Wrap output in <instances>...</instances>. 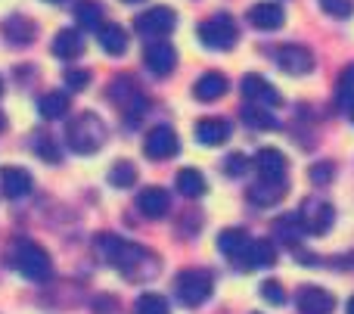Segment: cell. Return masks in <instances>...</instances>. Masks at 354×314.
<instances>
[{"label": "cell", "mask_w": 354, "mask_h": 314, "mask_svg": "<svg viewBox=\"0 0 354 314\" xmlns=\"http://www.w3.org/2000/svg\"><path fill=\"white\" fill-rule=\"evenodd\" d=\"M100 249H106L109 265L118 268V271H122L128 280H149V277H156V271L143 268V261H159L153 252H149V249L122 240V237H100Z\"/></svg>", "instance_id": "1"}, {"label": "cell", "mask_w": 354, "mask_h": 314, "mask_svg": "<svg viewBox=\"0 0 354 314\" xmlns=\"http://www.w3.org/2000/svg\"><path fill=\"white\" fill-rule=\"evenodd\" d=\"M6 259H10V265L16 268L22 277L35 280V284H44V280H50V274H53V259H50L47 249L35 240H16L10 246V252H6Z\"/></svg>", "instance_id": "2"}, {"label": "cell", "mask_w": 354, "mask_h": 314, "mask_svg": "<svg viewBox=\"0 0 354 314\" xmlns=\"http://www.w3.org/2000/svg\"><path fill=\"white\" fill-rule=\"evenodd\" d=\"M66 143L81 156L97 153V149L106 143L103 118L93 116V112H81V116H75L72 122H68V128H66Z\"/></svg>", "instance_id": "3"}, {"label": "cell", "mask_w": 354, "mask_h": 314, "mask_svg": "<svg viewBox=\"0 0 354 314\" xmlns=\"http://www.w3.org/2000/svg\"><path fill=\"white\" fill-rule=\"evenodd\" d=\"M174 290H177V299H180L187 308H199V305L212 296L214 277H212V271H205V268H189V271H180Z\"/></svg>", "instance_id": "4"}, {"label": "cell", "mask_w": 354, "mask_h": 314, "mask_svg": "<svg viewBox=\"0 0 354 314\" xmlns=\"http://www.w3.org/2000/svg\"><path fill=\"white\" fill-rule=\"evenodd\" d=\"M199 41L212 50H230L236 44V19L230 12H218V16L205 19L199 25Z\"/></svg>", "instance_id": "5"}, {"label": "cell", "mask_w": 354, "mask_h": 314, "mask_svg": "<svg viewBox=\"0 0 354 314\" xmlns=\"http://www.w3.org/2000/svg\"><path fill=\"white\" fill-rule=\"evenodd\" d=\"M299 221H301V228H305V234L324 237V234H330L333 221H336V209L320 196H308L299 209Z\"/></svg>", "instance_id": "6"}, {"label": "cell", "mask_w": 354, "mask_h": 314, "mask_svg": "<svg viewBox=\"0 0 354 314\" xmlns=\"http://www.w3.org/2000/svg\"><path fill=\"white\" fill-rule=\"evenodd\" d=\"M174 25H177V16H174V10H168V6H153V10L140 12V16L134 19L137 35L149 37V41L165 37L168 31H174Z\"/></svg>", "instance_id": "7"}, {"label": "cell", "mask_w": 354, "mask_h": 314, "mask_svg": "<svg viewBox=\"0 0 354 314\" xmlns=\"http://www.w3.org/2000/svg\"><path fill=\"white\" fill-rule=\"evenodd\" d=\"M236 268L243 271H258V268H274L277 261V249L270 240H249V246L236 255Z\"/></svg>", "instance_id": "8"}, {"label": "cell", "mask_w": 354, "mask_h": 314, "mask_svg": "<svg viewBox=\"0 0 354 314\" xmlns=\"http://www.w3.org/2000/svg\"><path fill=\"white\" fill-rule=\"evenodd\" d=\"M255 168H258V174H261V181H268V184H283L286 172H289V162L280 149L264 147L255 153Z\"/></svg>", "instance_id": "9"}, {"label": "cell", "mask_w": 354, "mask_h": 314, "mask_svg": "<svg viewBox=\"0 0 354 314\" xmlns=\"http://www.w3.org/2000/svg\"><path fill=\"white\" fill-rule=\"evenodd\" d=\"M177 149H180V140H177V134L168 124L153 128L147 134V140H143V153L149 159H171V156H177Z\"/></svg>", "instance_id": "10"}, {"label": "cell", "mask_w": 354, "mask_h": 314, "mask_svg": "<svg viewBox=\"0 0 354 314\" xmlns=\"http://www.w3.org/2000/svg\"><path fill=\"white\" fill-rule=\"evenodd\" d=\"M239 87H243V93H245V100H249V103L264 106V109H274V106L283 103V97L277 93V87L270 84V81H264L261 75H245Z\"/></svg>", "instance_id": "11"}, {"label": "cell", "mask_w": 354, "mask_h": 314, "mask_svg": "<svg viewBox=\"0 0 354 314\" xmlns=\"http://www.w3.org/2000/svg\"><path fill=\"white\" fill-rule=\"evenodd\" d=\"M277 62L289 75H308L314 68V53L308 47H299V44H286V47L277 50Z\"/></svg>", "instance_id": "12"}, {"label": "cell", "mask_w": 354, "mask_h": 314, "mask_svg": "<svg viewBox=\"0 0 354 314\" xmlns=\"http://www.w3.org/2000/svg\"><path fill=\"white\" fill-rule=\"evenodd\" d=\"M143 62L153 75H171L177 66V50L168 41H153L143 53Z\"/></svg>", "instance_id": "13"}, {"label": "cell", "mask_w": 354, "mask_h": 314, "mask_svg": "<svg viewBox=\"0 0 354 314\" xmlns=\"http://www.w3.org/2000/svg\"><path fill=\"white\" fill-rule=\"evenodd\" d=\"M336 296L324 286H301L299 293V311L301 314H333Z\"/></svg>", "instance_id": "14"}, {"label": "cell", "mask_w": 354, "mask_h": 314, "mask_svg": "<svg viewBox=\"0 0 354 314\" xmlns=\"http://www.w3.org/2000/svg\"><path fill=\"white\" fill-rule=\"evenodd\" d=\"M249 22L261 31H277L286 22V12H283V6L274 3V0H261V3H255L249 10Z\"/></svg>", "instance_id": "15"}, {"label": "cell", "mask_w": 354, "mask_h": 314, "mask_svg": "<svg viewBox=\"0 0 354 314\" xmlns=\"http://www.w3.org/2000/svg\"><path fill=\"white\" fill-rule=\"evenodd\" d=\"M0 187H3V193L10 199H25L31 190H35V181H31V174L25 172V168L6 165L3 172H0Z\"/></svg>", "instance_id": "16"}, {"label": "cell", "mask_w": 354, "mask_h": 314, "mask_svg": "<svg viewBox=\"0 0 354 314\" xmlns=\"http://www.w3.org/2000/svg\"><path fill=\"white\" fill-rule=\"evenodd\" d=\"M137 209L147 218H162L171 209V196H168L165 187H143L140 196H137Z\"/></svg>", "instance_id": "17"}, {"label": "cell", "mask_w": 354, "mask_h": 314, "mask_svg": "<svg viewBox=\"0 0 354 314\" xmlns=\"http://www.w3.org/2000/svg\"><path fill=\"white\" fill-rule=\"evenodd\" d=\"M84 37H81V31H75V28H62V31H56V37H53V53L59 56V59H78L81 53H84Z\"/></svg>", "instance_id": "18"}, {"label": "cell", "mask_w": 354, "mask_h": 314, "mask_svg": "<svg viewBox=\"0 0 354 314\" xmlns=\"http://www.w3.org/2000/svg\"><path fill=\"white\" fill-rule=\"evenodd\" d=\"M97 41L109 56H122L124 50H128V31L115 22H103L97 31Z\"/></svg>", "instance_id": "19"}, {"label": "cell", "mask_w": 354, "mask_h": 314, "mask_svg": "<svg viewBox=\"0 0 354 314\" xmlns=\"http://www.w3.org/2000/svg\"><path fill=\"white\" fill-rule=\"evenodd\" d=\"M227 137H230V124L224 118H202L196 124V140L205 147H221V143H227Z\"/></svg>", "instance_id": "20"}, {"label": "cell", "mask_w": 354, "mask_h": 314, "mask_svg": "<svg viewBox=\"0 0 354 314\" xmlns=\"http://www.w3.org/2000/svg\"><path fill=\"white\" fill-rule=\"evenodd\" d=\"M193 93H196V100H202V103H214V100H221L227 93V78L221 72H205L193 84Z\"/></svg>", "instance_id": "21"}, {"label": "cell", "mask_w": 354, "mask_h": 314, "mask_svg": "<svg viewBox=\"0 0 354 314\" xmlns=\"http://www.w3.org/2000/svg\"><path fill=\"white\" fill-rule=\"evenodd\" d=\"M68 106H72V100H68V93H62V91H50V93H44V97L37 100V112H41L47 122L62 118L68 112Z\"/></svg>", "instance_id": "22"}, {"label": "cell", "mask_w": 354, "mask_h": 314, "mask_svg": "<svg viewBox=\"0 0 354 314\" xmlns=\"http://www.w3.org/2000/svg\"><path fill=\"white\" fill-rule=\"evenodd\" d=\"M249 246V234H245L243 228H227V230H221V237H218V249L227 255V259H236L243 249Z\"/></svg>", "instance_id": "23"}, {"label": "cell", "mask_w": 354, "mask_h": 314, "mask_svg": "<svg viewBox=\"0 0 354 314\" xmlns=\"http://www.w3.org/2000/svg\"><path fill=\"white\" fill-rule=\"evenodd\" d=\"M177 190L189 199H199L208 187H205V178H202L199 168H180V172H177Z\"/></svg>", "instance_id": "24"}, {"label": "cell", "mask_w": 354, "mask_h": 314, "mask_svg": "<svg viewBox=\"0 0 354 314\" xmlns=\"http://www.w3.org/2000/svg\"><path fill=\"white\" fill-rule=\"evenodd\" d=\"M3 35L10 37L12 44H31L35 41V22H31V19H25V16H10L3 22Z\"/></svg>", "instance_id": "25"}, {"label": "cell", "mask_w": 354, "mask_h": 314, "mask_svg": "<svg viewBox=\"0 0 354 314\" xmlns=\"http://www.w3.org/2000/svg\"><path fill=\"white\" fill-rule=\"evenodd\" d=\"M75 19H78L81 28H97L103 25V6H100V0H78V6H75Z\"/></svg>", "instance_id": "26"}, {"label": "cell", "mask_w": 354, "mask_h": 314, "mask_svg": "<svg viewBox=\"0 0 354 314\" xmlns=\"http://www.w3.org/2000/svg\"><path fill=\"white\" fill-rule=\"evenodd\" d=\"M243 122L249 124V128H258V131H274L277 124V118L270 116V109H264V106H255V103H249L243 109Z\"/></svg>", "instance_id": "27"}, {"label": "cell", "mask_w": 354, "mask_h": 314, "mask_svg": "<svg viewBox=\"0 0 354 314\" xmlns=\"http://www.w3.org/2000/svg\"><path fill=\"white\" fill-rule=\"evenodd\" d=\"M274 230H277V237H280V240L286 243V246H299L301 234H305V228H301L299 215H286V218H280V221L274 224Z\"/></svg>", "instance_id": "28"}, {"label": "cell", "mask_w": 354, "mask_h": 314, "mask_svg": "<svg viewBox=\"0 0 354 314\" xmlns=\"http://www.w3.org/2000/svg\"><path fill=\"white\" fill-rule=\"evenodd\" d=\"M249 199L255 205H274L283 199V184H268V181H261V184L249 187Z\"/></svg>", "instance_id": "29"}, {"label": "cell", "mask_w": 354, "mask_h": 314, "mask_svg": "<svg viewBox=\"0 0 354 314\" xmlns=\"http://www.w3.org/2000/svg\"><path fill=\"white\" fill-rule=\"evenodd\" d=\"M134 314H171V305L159 293H143L134 302Z\"/></svg>", "instance_id": "30"}, {"label": "cell", "mask_w": 354, "mask_h": 314, "mask_svg": "<svg viewBox=\"0 0 354 314\" xmlns=\"http://www.w3.org/2000/svg\"><path fill=\"white\" fill-rule=\"evenodd\" d=\"M351 97H354V62L351 66H345L342 75L336 78V100L339 103H348Z\"/></svg>", "instance_id": "31"}, {"label": "cell", "mask_w": 354, "mask_h": 314, "mask_svg": "<svg viewBox=\"0 0 354 314\" xmlns=\"http://www.w3.org/2000/svg\"><path fill=\"white\" fill-rule=\"evenodd\" d=\"M109 181H112L115 187H134L137 168L131 165V162H115V168L109 172Z\"/></svg>", "instance_id": "32"}, {"label": "cell", "mask_w": 354, "mask_h": 314, "mask_svg": "<svg viewBox=\"0 0 354 314\" xmlns=\"http://www.w3.org/2000/svg\"><path fill=\"white\" fill-rule=\"evenodd\" d=\"M258 293H261V299L268 305H283L286 302V293H283V286L277 284V280H264V284L258 286Z\"/></svg>", "instance_id": "33"}, {"label": "cell", "mask_w": 354, "mask_h": 314, "mask_svg": "<svg viewBox=\"0 0 354 314\" xmlns=\"http://www.w3.org/2000/svg\"><path fill=\"white\" fill-rule=\"evenodd\" d=\"M35 153L41 156V159H47V162H59V147H56V140L53 137H35Z\"/></svg>", "instance_id": "34"}, {"label": "cell", "mask_w": 354, "mask_h": 314, "mask_svg": "<svg viewBox=\"0 0 354 314\" xmlns=\"http://www.w3.org/2000/svg\"><path fill=\"white\" fill-rule=\"evenodd\" d=\"M320 6H324L330 16H336V19H348L351 12H354L351 0H320Z\"/></svg>", "instance_id": "35"}, {"label": "cell", "mask_w": 354, "mask_h": 314, "mask_svg": "<svg viewBox=\"0 0 354 314\" xmlns=\"http://www.w3.org/2000/svg\"><path fill=\"white\" fill-rule=\"evenodd\" d=\"M333 172H336V168H333V162H317V165L311 168V181L317 187H326L333 181Z\"/></svg>", "instance_id": "36"}, {"label": "cell", "mask_w": 354, "mask_h": 314, "mask_svg": "<svg viewBox=\"0 0 354 314\" xmlns=\"http://www.w3.org/2000/svg\"><path fill=\"white\" fill-rule=\"evenodd\" d=\"M245 168H249V159H245L243 153H233L224 159V172L230 174V178H236V174H245Z\"/></svg>", "instance_id": "37"}, {"label": "cell", "mask_w": 354, "mask_h": 314, "mask_svg": "<svg viewBox=\"0 0 354 314\" xmlns=\"http://www.w3.org/2000/svg\"><path fill=\"white\" fill-rule=\"evenodd\" d=\"M91 81V72H78V68H66V84L72 91H81V87Z\"/></svg>", "instance_id": "38"}, {"label": "cell", "mask_w": 354, "mask_h": 314, "mask_svg": "<svg viewBox=\"0 0 354 314\" xmlns=\"http://www.w3.org/2000/svg\"><path fill=\"white\" fill-rule=\"evenodd\" d=\"M345 106H348V116H351V122H354V97L348 100V103H345Z\"/></svg>", "instance_id": "39"}, {"label": "cell", "mask_w": 354, "mask_h": 314, "mask_svg": "<svg viewBox=\"0 0 354 314\" xmlns=\"http://www.w3.org/2000/svg\"><path fill=\"white\" fill-rule=\"evenodd\" d=\"M348 314H354V296L348 299Z\"/></svg>", "instance_id": "40"}, {"label": "cell", "mask_w": 354, "mask_h": 314, "mask_svg": "<svg viewBox=\"0 0 354 314\" xmlns=\"http://www.w3.org/2000/svg\"><path fill=\"white\" fill-rule=\"evenodd\" d=\"M6 128V118H3V112H0V131H3Z\"/></svg>", "instance_id": "41"}, {"label": "cell", "mask_w": 354, "mask_h": 314, "mask_svg": "<svg viewBox=\"0 0 354 314\" xmlns=\"http://www.w3.org/2000/svg\"><path fill=\"white\" fill-rule=\"evenodd\" d=\"M124 3H140V0H124Z\"/></svg>", "instance_id": "42"}, {"label": "cell", "mask_w": 354, "mask_h": 314, "mask_svg": "<svg viewBox=\"0 0 354 314\" xmlns=\"http://www.w3.org/2000/svg\"><path fill=\"white\" fill-rule=\"evenodd\" d=\"M47 3H62V0H47Z\"/></svg>", "instance_id": "43"}, {"label": "cell", "mask_w": 354, "mask_h": 314, "mask_svg": "<svg viewBox=\"0 0 354 314\" xmlns=\"http://www.w3.org/2000/svg\"><path fill=\"white\" fill-rule=\"evenodd\" d=\"M0 93H3V81H0Z\"/></svg>", "instance_id": "44"}]
</instances>
